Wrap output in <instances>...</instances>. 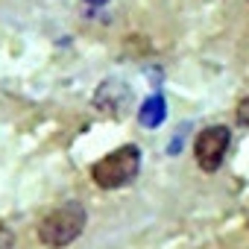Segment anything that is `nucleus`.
I'll list each match as a JSON object with an SVG mask.
<instances>
[{"label": "nucleus", "instance_id": "1", "mask_svg": "<svg viewBox=\"0 0 249 249\" xmlns=\"http://www.w3.org/2000/svg\"><path fill=\"white\" fill-rule=\"evenodd\" d=\"M88 214L79 202H62L59 208H53L41 223H38V240L47 249H62L71 246L82 231H85Z\"/></svg>", "mask_w": 249, "mask_h": 249}, {"label": "nucleus", "instance_id": "6", "mask_svg": "<svg viewBox=\"0 0 249 249\" xmlns=\"http://www.w3.org/2000/svg\"><path fill=\"white\" fill-rule=\"evenodd\" d=\"M234 117H237V123H240V126H249V97H243V100L237 103V108H234Z\"/></svg>", "mask_w": 249, "mask_h": 249}, {"label": "nucleus", "instance_id": "3", "mask_svg": "<svg viewBox=\"0 0 249 249\" xmlns=\"http://www.w3.org/2000/svg\"><path fill=\"white\" fill-rule=\"evenodd\" d=\"M229 144H231V129L229 126H223V123L205 126L196 135V141H194V159H196V164L205 173H217L220 164L226 161Z\"/></svg>", "mask_w": 249, "mask_h": 249}, {"label": "nucleus", "instance_id": "4", "mask_svg": "<svg viewBox=\"0 0 249 249\" xmlns=\"http://www.w3.org/2000/svg\"><path fill=\"white\" fill-rule=\"evenodd\" d=\"M126 97H129V91H126V85H123V82L106 79V82L100 85V91H97V106H100L103 111H108V106H111V111L117 114L123 106H126Z\"/></svg>", "mask_w": 249, "mask_h": 249}, {"label": "nucleus", "instance_id": "2", "mask_svg": "<svg viewBox=\"0 0 249 249\" xmlns=\"http://www.w3.org/2000/svg\"><path fill=\"white\" fill-rule=\"evenodd\" d=\"M138 170H141V150L135 144H126V147H117L114 153L103 156L100 161H94L91 179L103 191H117V188H126L138 176Z\"/></svg>", "mask_w": 249, "mask_h": 249}, {"label": "nucleus", "instance_id": "8", "mask_svg": "<svg viewBox=\"0 0 249 249\" xmlns=\"http://www.w3.org/2000/svg\"><path fill=\"white\" fill-rule=\"evenodd\" d=\"M85 3H94V6H100V3H106V0H85Z\"/></svg>", "mask_w": 249, "mask_h": 249}, {"label": "nucleus", "instance_id": "7", "mask_svg": "<svg viewBox=\"0 0 249 249\" xmlns=\"http://www.w3.org/2000/svg\"><path fill=\"white\" fill-rule=\"evenodd\" d=\"M0 249H15V234L6 226H0Z\"/></svg>", "mask_w": 249, "mask_h": 249}, {"label": "nucleus", "instance_id": "5", "mask_svg": "<svg viewBox=\"0 0 249 249\" xmlns=\"http://www.w3.org/2000/svg\"><path fill=\"white\" fill-rule=\"evenodd\" d=\"M164 117H167V106H164V97H159V94L150 97V100L138 108V120L144 123V126H150V129L161 126Z\"/></svg>", "mask_w": 249, "mask_h": 249}]
</instances>
